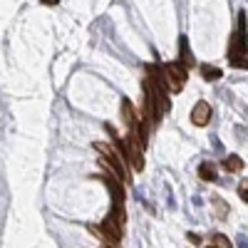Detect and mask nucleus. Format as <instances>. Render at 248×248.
Here are the masks:
<instances>
[{
    "mask_svg": "<svg viewBox=\"0 0 248 248\" xmlns=\"http://www.w3.org/2000/svg\"><path fill=\"white\" fill-rule=\"evenodd\" d=\"M161 75L164 79H167V87L169 92H181L184 85H186V67L181 65V62H169V65H161Z\"/></svg>",
    "mask_w": 248,
    "mask_h": 248,
    "instance_id": "obj_1",
    "label": "nucleus"
},
{
    "mask_svg": "<svg viewBox=\"0 0 248 248\" xmlns=\"http://www.w3.org/2000/svg\"><path fill=\"white\" fill-rule=\"evenodd\" d=\"M211 241H214V248H233V246H231V241L226 238L223 233H214V236H211Z\"/></svg>",
    "mask_w": 248,
    "mask_h": 248,
    "instance_id": "obj_9",
    "label": "nucleus"
},
{
    "mask_svg": "<svg viewBox=\"0 0 248 248\" xmlns=\"http://www.w3.org/2000/svg\"><path fill=\"white\" fill-rule=\"evenodd\" d=\"M199 176H201L203 181H216V179H218L216 167H214V164H209V161H203L201 167H199Z\"/></svg>",
    "mask_w": 248,
    "mask_h": 248,
    "instance_id": "obj_6",
    "label": "nucleus"
},
{
    "mask_svg": "<svg viewBox=\"0 0 248 248\" xmlns=\"http://www.w3.org/2000/svg\"><path fill=\"white\" fill-rule=\"evenodd\" d=\"M199 70H201V77H203V79H209V82H216V79L223 75V72H221L218 67H214V65H201Z\"/></svg>",
    "mask_w": 248,
    "mask_h": 248,
    "instance_id": "obj_7",
    "label": "nucleus"
},
{
    "mask_svg": "<svg viewBox=\"0 0 248 248\" xmlns=\"http://www.w3.org/2000/svg\"><path fill=\"white\" fill-rule=\"evenodd\" d=\"M60 0H43V5H57Z\"/></svg>",
    "mask_w": 248,
    "mask_h": 248,
    "instance_id": "obj_11",
    "label": "nucleus"
},
{
    "mask_svg": "<svg viewBox=\"0 0 248 248\" xmlns=\"http://www.w3.org/2000/svg\"><path fill=\"white\" fill-rule=\"evenodd\" d=\"M191 122L196 124V127H206V124L211 122V105L209 102H196L194 109H191Z\"/></svg>",
    "mask_w": 248,
    "mask_h": 248,
    "instance_id": "obj_3",
    "label": "nucleus"
},
{
    "mask_svg": "<svg viewBox=\"0 0 248 248\" xmlns=\"http://www.w3.org/2000/svg\"><path fill=\"white\" fill-rule=\"evenodd\" d=\"M122 119H124V124H127V127H129V132L137 127V114H134V107H132V102L127 99V97H124L122 99Z\"/></svg>",
    "mask_w": 248,
    "mask_h": 248,
    "instance_id": "obj_4",
    "label": "nucleus"
},
{
    "mask_svg": "<svg viewBox=\"0 0 248 248\" xmlns=\"http://www.w3.org/2000/svg\"><path fill=\"white\" fill-rule=\"evenodd\" d=\"M206 248H214V246H206Z\"/></svg>",
    "mask_w": 248,
    "mask_h": 248,
    "instance_id": "obj_12",
    "label": "nucleus"
},
{
    "mask_svg": "<svg viewBox=\"0 0 248 248\" xmlns=\"http://www.w3.org/2000/svg\"><path fill=\"white\" fill-rule=\"evenodd\" d=\"M179 47H181V60L186 62L184 67H189V65H194V60H191V55H189V40H186L184 35H181V40H179Z\"/></svg>",
    "mask_w": 248,
    "mask_h": 248,
    "instance_id": "obj_8",
    "label": "nucleus"
},
{
    "mask_svg": "<svg viewBox=\"0 0 248 248\" xmlns=\"http://www.w3.org/2000/svg\"><path fill=\"white\" fill-rule=\"evenodd\" d=\"M141 87H144V112H141V119L149 122V124H156V122L161 119L159 112H156V97H154L156 90H154V85H152L149 77H144Z\"/></svg>",
    "mask_w": 248,
    "mask_h": 248,
    "instance_id": "obj_2",
    "label": "nucleus"
},
{
    "mask_svg": "<svg viewBox=\"0 0 248 248\" xmlns=\"http://www.w3.org/2000/svg\"><path fill=\"white\" fill-rule=\"evenodd\" d=\"M223 169H229V171H233V174L243 171V159H241L238 154H229V156L223 159Z\"/></svg>",
    "mask_w": 248,
    "mask_h": 248,
    "instance_id": "obj_5",
    "label": "nucleus"
},
{
    "mask_svg": "<svg viewBox=\"0 0 248 248\" xmlns=\"http://www.w3.org/2000/svg\"><path fill=\"white\" fill-rule=\"evenodd\" d=\"M238 196H241L243 201H248V184H246V179H243L241 186H238Z\"/></svg>",
    "mask_w": 248,
    "mask_h": 248,
    "instance_id": "obj_10",
    "label": "nucleus"
}]
</instances>
